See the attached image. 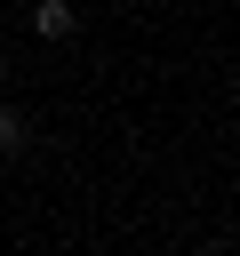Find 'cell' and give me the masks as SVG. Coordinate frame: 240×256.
I'll list each match as a JSON object with an SVG mask.
<instances>
[{
  "label": "cell",
  "mask_w": 240,
  "mask_h": 256,
  "mask_svg": "<svg viewBox=\"0 0 240 256\" xmlns=\"http://www.w3.org/2000/svg\"><path fill=\"white\" fill-rule=\"evenodd\" d=\"M32 32H40V40H64V32H72V0H40V8H32Z\"/></svg>",
  "instance_id": "6da1fadb"
},
{
  "label": "cell",
  "mask_w": 240,
  "mask_h": 256,
  "mask_svg": "<svg viewBox=\"0 0 240 256\" xmlns=\"http://www.w3.org/2000/svg\"><path fill=\"white\" fill-rule=\"evenodd\" d=\"M16 144H24V120H16L8 104H0V152H16Z\"/></svg>",
  "instance_id": "7a4b0ae2"
},
{
  "label": "cell",
  "mask_w": 240,
  "mask_h": 256,
  "mask_svg": "<svg viewBox=\"0 0 240 256\" xmlns=\"http://www.w3.org/2000/svg\"><path fill=\"white\" fill-rule=\"evenodd\" d=\"M0 72H8V56H0Z\"/></svg>",
  "instance_id": "3957f363"
}]
</instances>
